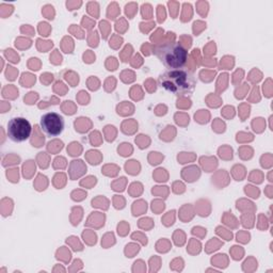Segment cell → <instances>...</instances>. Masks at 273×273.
Masks as SVG:
<instances>
[{
  "instance_id": "2e32d148",
  "label": "cell",
  "mask_w": 273,
  "mask_h": 273,
  "mask_svg": "<svg viewBox=\"0 0 273 273\" xmlns=\"http://www.w3.org/2000/svg\"><path fill=\"white\" fill-rule=\"evenodd\" d=\"M100 25V30H102V37L104 39H107L109 35V30H110V26H109V24L107 23V21H102V23L99 24Z\"/></svg>"
},
{
  "instance_id": "d4e9b609",
  "label": "cell",
  "mask_w": 273,
  "mask_h": 273,
  "mask_svg": "<svg viewBox=\"0 0 273 273\" xmlns=\"http://www.w3.org/2000/svg\"><path fill=\"white\" fill-rule=\"evenodd\" d=\"M131 97H133L135 100H139L141 97H142V92H141L139 87H135V88L131 90Z\"/></svg>"
},
{
  "instance_id": "9c48e42d",
  "label": "cell",
  "mask_w": 273,
  "mask_h": 273,
  "mask_svg": "<svg viewBox=\"0 0 273 273\" xmlns=\"http://www.w3.org/2000/svg\"><path fill=\"white\" fill-rule=\"evenodd\" d=\"M144 211H146V203H144L143 201H139L138 203L133 204V212L135 216L143 213Z\"/></svg>"
},
{
  "instance_id": "4dcf8cb0",
  "label": "cell",
  "mask_w": 273,
  "mask_h": 273,
  "mask_svg": "<svg viewBox=\"0 0 273 273\" xmlns=\"http://www.w3.org/2000/svg\"><path fill=\"white\" fill-rule=\"evenodd\" d=\"M97 136H99V133H97V131H95V133H93L92 135L90 136V139H91V143L93 145H96V146H98V145L100 144V139L97 138Z\"/></svg>"
},
{
  "instance_id": "ac0fdd59",
  "label": "cell",
  "mask_w": 273,
  "mask_h": 273,
  "mask_svg": "<svg viewBox=\"0 0 273 273\" xmlns=\"http://www.w3.org/2000/svg\"><path fill=\"white\" fill-rule=\"evenodd\" d=\"M37 160L40 161V167H48V157L45 155V153H40V155L37 156Z\"/></svg>"
},
{
  "instance_id": "52a82bcc",
  "label": "cell",
  "mask_w": 273,
  "mask_h": 273,
  "mask_svg": "<svg viewBox=\"0 0 273 273\" xmlns=\"http://www.w3.org/2000/svg\"><path fill=\"white\" fill-rule=\"evenodd\" d=\"M139 170H140V164L138 163V161H129L128 163L126 164V171L130 174H138L139 173Z\"/></svg>"
},
{
  "instance_id": "7bdbcfd3",
  "label": "cell",
  "mask_w": 273,
  "mask_h": 273,
  "mask_svg": "<svg viewBox=\"0 0 273 273\" xmlns=\"http://www.w3.org/2000/svg\"><path fill=\"white\" fill-rule=\"evenodd\" d=\"M84 61L88 62V63H91V62H93L94 60H95V56H93L92 53L90 52V51H88L87 53H84Z\"/></svg>"
},
{
  "instance_id": "83f0119b",
  "label": "cell",
  "mask_w": 273,
  "mask_h": 273,
  "mask_svg": "<svg viewBox=\"0 0 273 273\" xmlns=\"http://www.w3.org/2000/svg\"><path fill=\"white\" fill-rule=\"evenodd\" d=\"M37 98V93H34V92H31V93H29L28 95L25 97V102H27V104L31 105L33 104V102H34L35 99Z\"/></svg>"
},
{
  "instance_id": "8992f818",
  "label": "cell",
  "mask_w": 273,
  "mask_h": 273,
  "mask_svg": "<svg viewBox=\"0 0 273 273\" xmlns=\"http://www.w3.org/2000/svg\"><path fill=\"white\" fill-rule=\"evenodd\" d=\"M2 95H3V97H6V98H12V99H14L16 96H18V91H17L14 87L9 86L3 89V91H2Z\"/></svg>"
},
{
  "instance_id": "4316f807",
  "label": "cell",
  "mask_w": 273,
  "mask_h": 273,
  "mask_svg": "<svg viewBox=\"0 0 273 273\" xmlns=\"http://www.w3.org/2000/svg\"><path fill=\"white\" fill-rule=\"evenodd\" d=\"M183 9H185V13L183 14V21H187V14H188V16L191 18V14H192V13H191V6H190V4L185 3V4H183Z\"/></svg>"
},
{
  "instance_id": "d6a6232c",
  "label": "cell",
  "mask_w": 273,
  "mask_h": 273,
  "mask_svg": "<svg viewBox=\"0 0 273 273\" xmlns=\"http://www.w3.org/2000/svg\"><path fill=\"white\" fill-rule=\"evenodd\" d=\"M158 18H159V23H162L165 19V12H164V8L162 6H158Z\"/></svg>"
},
{
  "instance_id": "cb8c5ba5",
  "label": "cell",
  "mask_w": 273,
  "mask_h": 273,
  "mask_svg": "<svg viewBox=\"0 0 273 273\" xmlns=\"http://www.w3.org/2000/svg\"><path fill=\"white\" fill-rule=\"evenodd\" d=\"M142 15L144 18H149L152 16V8L149 4H143L142 6Z\"/></svg>"
},
{
  "instance_id": "60d3db41",
  "label": "cell",
  "mask_w": 273,
  "mask_h": 273,
  "mask_svg": "<svg viewBox=\"0 0 273 273\" xmlns=\"http://www.w3.org/2000/svg\"><path fill=\"white\" fill-rule=\"evenodd\" d=\"M82 25H83V27H86L87 29H91L92 27H93L94 23L92 21H90V19L88 18V17L84 16L83 19H82Z\"/></svg>"
},
{
  "instance_id": "ee69618b",
  "label": "cell",
  "mask_w": 273,
  "mask_h": 273,
  "mask_svg": "<svg viewBox=\"0 0 273 273\" xmlns=\"http://www.w3.org/2000/svg\"><path fill=\"white\" fill-rule=\"evenodd\" d=\"M133 239H135V238H139V240L142 241L143 244H146V243H147V239H146V237H144L142 234H140V233H138V234H136H136H133Z\"/></svg>"
},
{
  "instance_id": "7c38bea8",
  "label": "cell",
  "mask_w": 273,
  "mask_h": 273,
  "mask_svg": "<svg viewBox=\"0 0 273 273\" xmlns=\"http://www.w3.org/2000/svg\"><path fill=\"white\" fill-rule=\"evenodd\" d=\"M92 206L107 209V208H108V201H107L106 198H104L102 202V198H95V200L92 201Z\"/></svg>"
},
{
  "instance_id": "f6af8a7d",
  "label": "cell",
  "mask_w": 273,
  "mask_h": 273,
  "mask_svg": "<svg viewBox=\"0 0 273 273\" xmlns=\"http://www.w3.org/2000/svg\"><path fill=\"white\" fill-rule=\"evenodd\" d=\"M21 32L23 33H30V35H32V33H33V29L31 28V27H29L28 25H27V26H23L21 27Z\"/></svg>"
},
{
  "instance_id": "74e56055",
  "label": "cell",
  "mask_w": 273,
  "mask_h": 273,
  "mask_svg": "<svg viewBox=\"0 0 273 273\" xmlns=\"http://www.w3.org/2000/svg\"><path fill=\"white\" fill-rule=\"evenodd\" d=\"M71 239H73V241H74V243H71V244H73V249L75 250V251H81L82 249H83V248H82V245L80 244L79 243V241L77 240V238H76V237H71Z\"/></svg>"
},
{
  "instance_id": "44dd1931",
  "label": "cell",
  "mask_w": 273,
  "mask_h": 273,
  "mask_svg": "<svg viewBox=\"0 0 273 273\" xmlns=\"http://www.w3.org/2000/svg\"><path fill=\"white\" fill-rule=\"evenodd\" d=\"M136 12V4L135 3H129L126 6V14L128 15L130 18H133V16Z\"/></svg>"
},
{
  "instance_id": "5b68a950",
  "label": "cell",
  "mask_w": 273,
  "mask_h": 273,
  "mask_svg": "<svg viewBox=\"0 0 273 273\" xmlns=\"http://www.w3.org/2000/svg\"><path fill=\"white\" fill-rule=\"evenodd\" d=\"M71 170H76L75 172L71 173V178H76V177H79L80 175H82V174L84 173V171L87 170V167H84L81 160L73 161V163H71Z\"/></svg>"
},
{
  "instance_id": "b9f144b4",
  "label": "cell",
  "mask_w": 273,
  "mask_h": 273,
  "mask_svg": "<svg viewBox=\"0 0 273 273\" xmlns=\"http://www.w3.org/2000/svg\"><path fill=\"white\" fill-rule=\"evenodd\" d=\"M114 204H115L116 208H123L125 204V201L122 198H120V201H118V196H115L114 198Z\"/></svg>"
},
{
  "instance_id": "ab89813d",
  "label": "cell",
  "mask_w": 273,
  "mask_h": 273,
  "mask_svg": "<svg viewBox=\"0 0 273 273\" xmlns=\"http://www.w3.org/2000/svg\"><path fill=\"white\" fill-rule=\"evenodd\" d=\"M221 228H222V227H221ZM222 230H223V232H221V229H220V228H219V227L217 228V233H218V234H220L221 236H222V235H223V236H225V237H226V240H230V239H232V237H233L232 233H227V232H225L224 228H222Z\"/></svg>"
},
{
  "instance_id": "9a60e30c",
  "label": "cell",
  "mask_w": 273,
  "mask_h": 273,
  "mask_svg": "<svg viewBox=\"0 0 273 273\" xmlns=\"http://www.w3.org/2000/svg\"><path fill=\"white\" fill-rule=\"evenodd\" d=\"M88 11L90 14H92L93 16L97 17L98 16V4L96 2H91L88 6Z\"/></svg>"
},
{
  "instance_id": "8fae6325",
  "label": "cell",
  "mask_w": 273,
  "mask_h": 273,
  "mask_svg": "<svg viewBox=\"0 0 273 273\" xmlns=\"http://www.w3.org/2000/svg\"><path fill=\"white\" fill-rule=\"evenodd\" d=\"M118 13H120V10H118L117 4H116V3H111L110 6H109V8H108V16H109V18L114 19Z\"/></svg>"
},
{
  "instance_id": "277c9868",
  "label": "cell",
  "mask_w": 273,
  "mask_h": 273,
  "mask_svg": "<svg viewBox=\"0 0 273 273\" xmlns=\"http://www.w3.org/2000/svg\"><path fill=\"white\" fill-rule=\"evenodd\" d=\"M41 127L47 136H59L64 129V120L59 113H46L41 117Z\"/></svg>"
},
{
  "instance_id": "3957f363",
  "label": "cell",
  "mask_w": 273,
  "mask_h": 273,
  "mask_svg": "<svg viewBox=\"0 0 273 273\" xmlns=\"http://www.w3.org/2000/svg\"><path fill=\"white\" fill-rule=\"evenodd\" d=\"M32 127L24 117H14L8 123V136L14 142H24L30 136Z\"/></svg>"
},
{
  "instance_id": "7dc6e473",
  "label": "cell",
  "mask_w": 273,
  "mask_h": 273,
  "mask_svg": "<svg viewBox=\"0 0 273 273\" xmlns=\"http://www.w3.org/2000/svg\"><path fill=\"white\" fill-rule=\"evenodd\" d=\"M1 105H2L1 112H6V110H9V109H10V104H6V106H4V102H1Z\"/></svg>"
},
{
  "instance_id": "7a4b0ae2",
  "label": "cell",
  "mask_w": 273,
  "mask_h": 273,
  "mask_svg": "<svg viewBox=\"0 0 273 273\" xmlns=\"http://www.w3.org/2000/svg\"><path fill=\"white\" fill-rule=\"evenodd\" d=\"M154 52L162 64L169 69L183 68L188 60V51L182 44L165 41L154 48Z\"/></svg>"
},
{
  "instance_id": "836d02e7",
  "label": "cell",
  "mask_w": 273,
  "mask_h": 273,
  "mask_svg": "<svg viewBox=\"0 0 273 273\" xmlns=\"http://www.w3.org/2000/svg\"><path fill=\"white\" fill-rule=\"evenodd\" d=\"M69 31H71L73 33H75L74 35H76L77 37H79V39H82L83 37V33H82V31H80L79 28L76 29V26L75 25H73V26L71 27V29H69Z\"/></svg>"
},
{
  "instance_id": "4fadbf2b",
  "label": "cell",
  "mask_w": 273,
  "mask_h": 273,
  "mask_svg": "<svg viewBox=\"0 0 273 273\" xmlns=\"http://www.w3.org/2000/svg\"><path fill=\"white\" fill-rule=\"evenodd\" d=\"M6 176L13 183L18 182V170L17 169H13V170H9L6 172Z\"/></svg>"
},
{
  "instance_id": "30bf717a",
  "label": "cell",
  "mask_w": 273,
  "mask_h": 273,
  "mask_svg": "<svg viewBox=\"0 0 273 273\" xmlns=\"http://www.w3.org/2000/svg\"><path fill=\"white\" fill-rule=\"evenodd\" d=\"M4 55L8 58L9 61L13 62V63H18L19 62V56L17 55V53H15L14 50H12V49H6V50H4Z\"/></svg>"
},
{
  "instance_id": "d590c367",
  "label": "cell",
  "mask_w": 273,
  "mask_h": 273,
  "mask_svg": "<svg viewBox=\"0 0 273 273\" xmlns=\"http://www.w3.org/2000/svg\"><path fill=\"white\" fill-rule=\"evenodd\" d=\"M107 67H108V69H112V71H114L116 67V62H115V58H108V61H107Z\"/></svg>"
},
{
  "instance_id": "7402d4cb",
  "label": "cell",
  "mask_w": 273,
  "mask_h": 273,
  "mask_svg": "<svg viewBox=\"0 0 273 273\" xmlns=\"http://www.w3.org/2000/svg\"><path fill=\"white\" fill-rule=\"evenodd\" d=\"M39 30L42 35H45L46 37V35H48L49 31H50V27H49V25L46 23H41L39 26Z\"/></svg>"
},
{
  "instance_id": "d6986e66",
  "label": "cell",
  "mask_w": 273,
  "mask_h": 273,
  "mask_svg": "<svg viewBox=\"0 0 273 273\" xmlns=\"http://www.w3.org/2000/svg\"><path fill=\"white\" fill-rule=\"evenodd\" d=\"M33 170H35V167H33L32 161H28L26 164L24 165V175L25 177H29L30 176V172H32Z\"/></svg>"
},
{
  "instance_id": "e0dca14e",
  "label": "cell",
  "mask_w": 273,
  "mask_h": 273,
  "mask_svg": "<svg viewBox=\"0 0 273 273\" xmlns=\"http://www.w3.org/2000/svg\"><path fill=\"white\" fill-rule=\"evenodd\" d=\"M83 238H87V242L89 244H95L96 242V235L93 234V233H89V232H84L83 233Z\"/></svg>"
},
{
  "instance_id": "ba28073f",
  "label": "cell",
  "mask_w": 273,
  "mask_h": 273,
  "mask_svg": "<svg viewBox=\"0 0 273 273\" xmlns=\"http://www.w3.org/2000/svg\"><path fill=\"white\" fill-rule=\"evenodd\" d=\"M21 82L24 87H31L35 82V77L30 74H23Z\"/></svg>"
},
{
  "instance_id": "603a6c76",
  "label": "cell",
  "mask_w": 273,
  "mask_h": 273,
  "mask_svg": "<svg viewBox=\"0 0 273 273\" xmlns=\"http://www.w3.org/2000/svg\"><path fill=\"white\" fill-rule=\"evenodd\" d=\"M115 28L117 31H120V32H124V31H126L127 29V24L126 21H125V19H120L118 21H116L115 24Z\"/></svg>"
},
{
  "instance_id": "8d00e7d4",
  "label": "cell",
  "mask_w": 273,
  "mask_h": 273,
  "mask_svg": "<svg viewBox=\"0 0 273 273\" xmlns=\"http://www.w3.org/2000/svg\"><path fill=\"white\" fill-rule=\"evenodd\" d=\"M117 228H118V233H120L121 235H123V236H124V235H126L127 230L129 229V225H126L125 223H122V224L118 225Z\"/></svg>"
},
{
  "instance_id": "f546056e",
  "label": "cell",
  "mask_w": 273,
  "mask_h": 273,
  "mask_svg": "<svg viewBox=\"0 0 273 273\" xmlns=\"http://www.w3.org/2000/svg\"><path fill=\"white\" fill-rule=\"evenodd\" d=\"M86 196H87V193L81 192V191H75V192H73V194H71V198H73V200H75V201H81V200H83Z\"/></svg>"
},
{
  "instance_id": "e575fe53",
  "label": "cell",
  "mask_w": 273,
  "mask_h": 273,
  "mask_svg": "<svg viewBox=\"0 0 273 273\" xmlns=\"http://www.w3.org/2000/svg\"><path fill=\"white\" fill-rule=\"evenodd\" d=\"M122 41L123 40L118 39L117 37H112V41H110V46H112L113 48H117L118 46H121V44H122Z\"/></svg>"
},
{
  "instance_id": "ffe728a7",
  "label": "cell",
  "mask_w": 273,
  "mask_h": 273,
  "mask_svg": "<svg viewBox=\"0 0 273 273\" xmlns=\"http://www.w3.org/2000/svg\"><path fill=\"white\" fill-rule=\"evenodd\" d=\"M17 74H18V71H17L14 67L8 66V68H6V78H8V79L14 80Z\"/></svg>"
},
{
  "instance_id": "f35d334b",
  "label": "cell",
  "mask_w": 273,
  "mask_h": 273,
  "mask_svg": "<svg viewBox=\"0 0 273 273\" xmlns=\"http://www.w3.org/2000/svg\"><path fill=\"white\" fill-rule=\"evenodd\" d=\"M96 183V178L95 177H88L87 178V180H83V182H81V185L82 186H88L90 185V187H92L93 185H95Z\"/></svg>"
},
{
  "instance_id": "f1b7e54d",
  "label": "cell",
  "mask_w": 273,
  "mask_h": 273,
  "mask_svg": "<svg viewBox=\"0 0 273 273\" xmlns=\"http://www.w3.org/2000/svg\"><path fill=\"white\" fill-rule=\"evenodd\" d=\"M65 165H66V161H65L64 158H62V157L57 158V159L55 160V163H53V167H55L56 169H59V167L63 169Z\"/></svg>"
},
{
  "instance_id": "6da1fadb",
  "label": "cell",
  "mask_w": 273,
  "mask_h": 273,
  "mask_svg": "<svg viewBox=\"0 0 273 273\" xmlns=\"http://www.w3.org/2000/svg\"><path fill=\"white\" fill-rule=\"evenodd\" d=\"M158 82L161 88L178 96L191 94L196 86L193 74L186 68L169 69L159 76Z\"/></svg>"
},
{
  "instance_id": "484cf974",
  "label": "cell",
  "mask_w": 273,
  "mask_h": 273,
  "mask_svg": "<svg viewBox=\"0 0 273 273\" xmlns=\"http://www.w3.org/2000/svg\"><path fill=\"white\" fill-rule=\"evenodd\" d=\"M88 84H89V88H90L91 90H97L98 87H99V82H98V80L94 77H92L89 79Z\"/></svg>"
},
{
  "instance_id": "1f68e13d",
  "label": "cell",
  "mask_w": 273,
  "mask_h": 273,
  "mask_svg": "<svg viewBox=\"0 0 273 273\" xmlns=\"http://www.w3.org/2000/svg\"><path fill=\"white\" fill-rule=\"evenodd\" d=\"M25 43H26V44H31V42L29 41V40L17 39L16 40V43H15V45H16V47H18V48H27V47L25 46Z\"/></svg>"
},
{
  "instance_id": "5bb4252c",
  "label": "cell",
  "mask_w": 273,
  "mask_h": 273,
  "mask_svg": "<svg viewBox=\"0 0 273 273\" xmlns=\"http://www.w3.org/2000/svg\"><path fill=\"white\" fill-rule=\"evenodd\" d=\"M18 161H19L18 157L13 156V155H10V156H6V157L4 158L3 163H2V164H3L4 167H6V165H9V164H15V163H18Z\"/></svg>"
},
{
  "instance_id": "bcb514c9",
  "label": "cell",
  "mask_w": 273,
  "mask_h": 273,
  "mask_svg": "<svg viewBox=\"0 0 273 273\" xmlns=\"http://www.w3.org/2000/svg\"><path fill=\"white\" fill-rule=\"evenodd\" d=\"M90 37L91 39H89V44H90L91 46H93V41H94L95 45L97 46V35L95 34V37H93V32H92V33H90Z\"/></svg>"
}]
</instances>
